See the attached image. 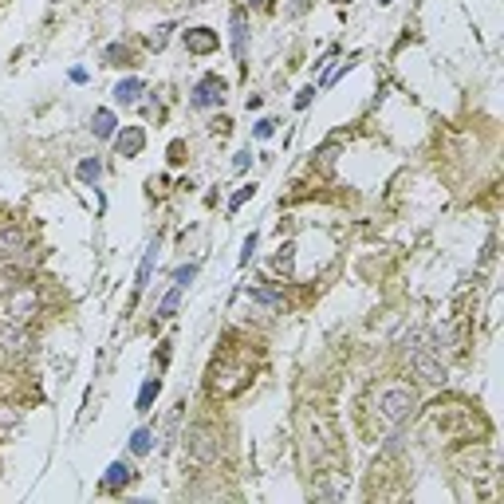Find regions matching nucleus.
Here are the masks:
<instances>
[{"instance_id": "nucleus-2", "label": "nucleus", "mask_w": 504, "mask_h": 504, "mask_svg": "<svg viewBox=\"0 0 504 504\" xmlns=\"http://www.w3.org/2000/svg\"><path fill=\"white\" fill-rule=\"evenodd\" d=\"M414 406H418V394H414L410 386H390V390H382V398H378V414H382L386 426H402V422L414 414Z\"/></svg>"}, {"instance_id": "nucleus-26", "label": "nucleus", "mask_w": 504, "mask_h": 504, "mask_svg": "<svg viewBox=\"0 0 504 504\" xmlns=\"http://www.w3.org/2000/svg\"><path fill=\"white\" fill-rule=\"evenodd\" d=\"M311 99H316V87H304V91L296 95V107L304 111V107H311Z\"/></svg>"}, {"instance_id": "nucleus-28", "label": "nucleus", "mask_w": 504, "mask_h": 504, "mask_svg": "<svg viewBox=\"0 0 504 504\" xmlns=\"http://www.w3.org/2000/svg\"><path fill=\"white\" fill-rule=\"evenodd\" d=\"M248 4H257V9H260V4H268V0H248Z\"/></svg>"}, {"instance_id": "nucleus-10", "label": "nucleus", "mask_w": 504, "mask_h": 504, "mask_svg": "<svg viewBox=\"0 0 504 504\" xmlns=\"http://www.w3.org/2000/svg\"><path fill=\"white\" fill-rule=\"evenodd\" d=\"M130 481H134V465H130V461H114L111 469H107V477H103V488H107V493H119V488H127Z\"/></svg>"}, {"instance_id": "nucleus-22", "label": "nucleus", "mask_w": 504, "mask_h": 504, "mask_svg": "<svg viewBox=\"0 0 504 504\" xmlns=\"http://www.w3.org/2000/svg\"><path fill=\"white\" fill-rule=\"evenodd\" d=\"M170 32H173V24H162V28H154V36H150V43H154L158 52L166 48V40H170Z\"/></svg>"}, {"instance_id": "nucleus-4", "label": "nucleus", "mask_w": 504, "mask_h": 504, "mask_svg": "<svg viewBox=\"0 0 504 504\" xmlns=\"http://www.w3.org/2000/svg\"><path fill=\"white\" fill-rule=\"evenodd\" d=\"M225 91H229V83H225L221 75H201L193 83V91H189V103H193L197 111H209V107L225 103Z\"/></svg>"}, {"instance_id": "nucleus-29", "label": "nucleus", "mask_w": 504, "mask_h": 504, "mask_svg": "<svg viewBox=\"0 0 504 504\" xmlns=\"http://www.w3.org/2000/svg\"><path fill=\"white\" fill-rule=\"evenodd\" d=\"M382 4H390V0H382Z\"/></svg>"}, {"instance_id": "nucleus-9", "label": "nucleus", "mask_w": 504, "mask_h": 504, "mask_svg": "<svg viewBox=\"0 0 504 504\" xmlns=\"http://www.w3.org/2000/svg\"><path fill=\"white\" fill-rule=\"evenodd\" d=\"M232 55H237L240 63H245V55H248V16H245V9L232 12Z\"/></svg>"}, {"instance_id": "nucleus-24", "label": "nucleus", "mask_w": 504, "mask_h": 504, "mask_svg": "<svg viewBox=\"0 0 504 504\" xmlns=\"http://www.w3.org/2000/svg\"><path fill=\"white\" fill-rule=\"evenodd\" d=\"M276 268H280V272H291V245H280V257H276Z\"/></svg>"}, {"instance_id": "nucleus-6", "label": "nucleus", "mask_w": 504, "mask_h": 504, "mask_svg": "<svg viewBox=\"0 0 504 504\" xmlns=\"http://www.w3.org/2000/svg\"><path fill=\"white\" fill-rule=\"evenodd\" d=\"M410 363L426 382H445V367H441V359H434V347H414Z\"/></svg>"}, {"instance_id": "nucleus-19", "label": "nucleus", "mask_w": 504, "mask_h": 504, "mask_svg": "<svg viewBox=\"0 0 504 504\" xmlns=\"http://www.w3.org/2000/svg\"><path fill=\"white\" fill-rule=\"evenodd\" d=\"M107 63H111V68H127V63H130V48H127V43H111V48H107Z\"/></svg>"}, {"instance_id": "nucleus-3", "label": "nucleus", "mask_w": 504, "mask_h": 504, "mask_svg": "<svg viewBox=\"0 0 504 504\" xmlns=\"http://www.w3.org/2000/svg\"><path fill=\"white\" fill-rule=\"evenodd\" d=\"M186 449H189V457H193V461L213 465L217 457H221V437H217L209 426H189V434H186Z\"/></svg>"}, {"instance_id": "nucleus-15", "label": "nucleus", "mask_w": 504, "mask_h": 504, "mask_svg": "<svg viewBox=\"0 0 504 504\" xmlns=\"http://www.w3.org/2000/svg\"><path fill=\"white\" fill-rule=\"evenodd\" d=\"M150 449H154V434L146 426H138L134 434H130V453H134V457H146Z\"/></svg>"}, {"instance_id": "nucleus-1", "label": "nucleus", "mask_w": 504, "mask_h": 504, "mask_svg": "<svg viewBox=\"0 0 504 504\" xmlns=\"http://www.w3.org/2000/svg\"><path fill=\"white\" fill-rule=\"evenodd\" d=\"M0 260L12 268H28L36 264V248H32V237H28L20 225H0Z\"/></svg>"}, {"instance_id": "nucleus-5", "label": "nucleus", "mask_w": 504, "mask_h": 504, "mask_svg": "<svg viewBox=\"0 0 504 504\" xmlns=\"http://www.w3.org/2000/svg\"><path fill=\"white\" fill-rule=\"evenodd\" d=\"M36 311H40V299H36L32 288H12L9 291V311H4V319L24 327L28 319H36Z\"/></svg>"}, {"instance_id": "nucleus-18", "label": "nucleus", "mask_w": 504, "mask_h": 504, "mask_svg": "<svg viewBox=\"0 0 504 504\" xmlns=\"http://www.w3.org/2000/svg\"><path fill=\"white\" fill-rule=\"evenodd\" d=\"M248 296L257 299V304H268V308H284V296L276 288H248Z\"/></svg>"}, {"instance_id": "nucleus-12", "label": "nucleus", "mask_w": 504, "mask_h": 504, "mask_svg": "<svg viewBox=\"0 0 504 504\" xmlns=\"http://www.w3.org/2000/svg\"><path fill=\"white\" fill-rule=\"evenodd\" d=\"M142 91H146V83L130 75V79H122V83L114 87V99H119L122 107H130V103H138V99H142Z\"/></svg>"}, {"instance_id": "nucleus-17", "label": "nucleus", "mask_w": 504, "mask_h": 504, "mask_svg": "<svg viewBox=\"0 0 504 504\" xmlns=\"http://www.w3.org/2000/svg\"><path fill=\"white\" fill-rule=\"evenodd\" d=\"M75 173H79V181H87V186H95V181L103 178V162H99V158H83Z\"/></svg>"}, {"instance_id": "nucleus-14", "label": "nucleus", "mask_w": 504, "mask_h": 504, "mask_svg": "<svg viewBox=\"0 0 504 504\" xmlns=\"http://www.w3.org/2000/svg\"><path fill=\"white\" fill-rule=\"evenodd\" d=\"M158 390H162V378H146L142 382V390H138V414H146L150 406H154V398H158Z\"/></svg>"}, {"instance_id": "nucleus-16", "label": "nucleus", "mask_w": 504, "mask_h": 504, "mask_svg": "<svg viewBox=\"0 0 504 504\" xmlns=\"http://www.w3.org/2000/svg\"><path fill=\"white\" fill-rule=\"evenodd\" d=\"M181 291H186L181 284H170V291L162 296V304H158V311H154L158 319H170L173 311H178V299H181Z\"/></svg>"}, {"instance_id": "nucleus-13", "label": "nucleus", "mask_w": 504, "mask_h": 504, "mask_svg": "<svg viewBox=\"0 0 504 504\" xmlns=\"http://www.w3.org/2000/svg\"><path fill=\"white\" fill-rule=\"evenodd\" d=\"M114 127H119V122H114V114L107 111V107H99V111L91 114V134L95 138H114Z\"/></svg>"}, {"instance_id": "nucleus-21", "label": "nucleus", "mask_w": 504, "mask_h": 504, "mask_svg": "<svg viewBox=\"0 0 504 504\" xmlns=\"http://www.w3.org/2000/svg\"><path fill=\"white\" fill-rule=\"evenodd\" d=\"M193 280H197V264H181L178 272H173V284H181V288H189Z\"/></svg>"}, {"instance_id": "nucleus-23", "label": "nucleus", "mask_w": 504, "mask_h": 504, "mask_svg": "<svg viewBox=\"0 0 504 504\" xmlns=\"http://www.w3.org/2000/svg\"><path fill=\"white\" fill-rule=\"evenodd\" d=\"M257 232H248V237H245V252H240V264H248V260H252V252H257Z\"/></svg>"}, {"instance_id": "nucleus-27", "label": "nucleus", "mask_w": 504, "mask_h": 504, "mask_svg": "<svg viewBox=\"0 0 504 504\" xmlns=\"http://www.w3.org/2000/svg\"><path fill=\"white\" fill-rule=\"evenodd\" d=\"M248 162H252V150H240V154L232 158V166H237V170H248Z\"/></svg>"}, {"instance_id": "nucleus-8", "label": "nucleus", "mask_w": 504, "mask_h": 504, "mask_svg": "<svg viewBox=\"0 0 504 504\" xmlns=\"http://www.w3.org/2000/svg\"><path fill=\"white\" fill-rule=\"evenodd\" d=\"M114 146H119L122 158H138L142 154V146H146V130L142 127H127L122 134H114Z\"/></svg>"}, {"instance_id": "nucleus-7", "label": "nucleus", "mask_w": 504, "mask_h": 504, "mask_svg": "<svg viewBox=\"0 0 504 504\" xmlns=\"http://www.w3.org/2000/svg\"><path fill=\"white\" fill-rule=\"evenodd\" d=\"M221 48V36L213 28H189L186 32V52L189 55H213Z\"/></svg>"}, {"instance_id": "nucleus-20", "label": "nucleus", "mask_w": 504, "mask_h": 504, "mask_svg": "<svg viewBox=\"0 0 504 504\" xmlns=\"http://www.w3.org/2000/svg\"><path fill=\"white\" fill-rule=\"evenodd\" d=\"M252 193H257V186H240L237 193L229 197V213H237V209L245 205V201H248V197H252Z\"/></svg>"}, {"instance_id": "nucleus-11", "label": "nucleus", "mask_w": 504, "mask_h": 504, "mask_svg": "<svg viewBox=\"0 0 504 504\" xmlns=\"http://www.w3.org/2000/svg\"><path fill=\"white\" fill-rule=\"evenodd\" d=\"M154 264H158V237L150 240V248H146L142 264H138V280H134V296H142L146 284H150V276H154Z\"/></svg>"}, {"instance_id": "nucleus-25", "label": "nucleus", "mask_w": 504, "mask_h": 504, "mask_svg": "<svg viewBox=\"0 0 504 504\" xmlns=\"http://www.w3.org/2000/svg\"><path fill=\"white\" fill-rule=\"evenodd\" d=\"M276 134V119H260L257 122V138H272Z\"/></svg>"}]
</instances>
